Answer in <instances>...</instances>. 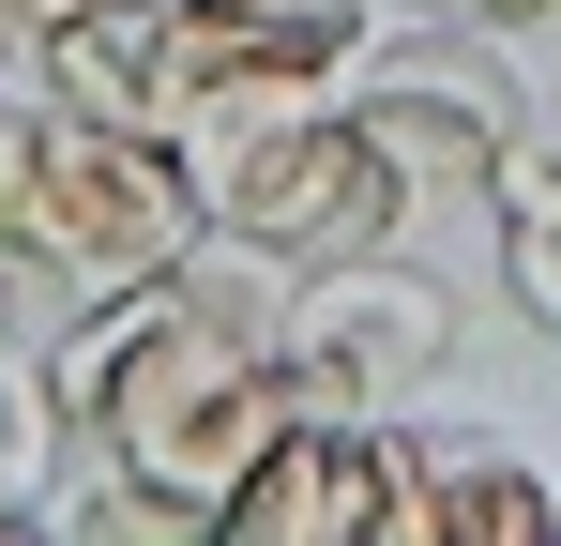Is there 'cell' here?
I'll use <instances>...</instances> for the list:
<instances>
[{"mask_svg":"<svg viewBox=\"0 0 561 546\" xmlns=\"http://www.w3.org/2000/svg\"><path fill=\"white\" fill-rule=\"evenodd\" d=\"M77 455H92V441H77ZM31 532H77V546H197V516L168 501V486H137L122 455H92L77 486H46V516H31Z\"/></svg>","mask_w":561,"mask_h":546,"instance_id":"cell-9","label":"cell"},{"mask_svg":"<svg viewBox=\"0 0 561 546\" xmlns=\"http://www.w3.org/2000/svg\"><path fill=\"white\" fill-rule=\"evenodd\" d=\"M350 106H365V137L394 152L410 213H485V197H501V152L531 137V106H516V61H501V31H470V15H425V31L365 46Z\"/></svg>","mask_w":561,"mask_h":546,"instance_id":"cell-5","label":"cell"},{"mask_svg":"<svg viewBox=\"0 0 561 546\" xmlns=\"http://www.w3.org/2000/svg\"><path fill=\"white\" fill-rule=\"evenodd\" d=\"M485 213H561V122H531L516 152H501V197Z\"/></svg>","mask_w":561,"mask_h":546,"instance_id":"cell-12","label":"cell"},{"mask_svg":"<svg viewBox=\"0 0 561 546\" xmlns=\"http://www.w3.org/2000/svg\"><path fill=\"white\" fill-rule=\"evenodd\" d=\"M0 182H15L31 259L61 273V304H122V288L183 273L197 228H213L152 122H92V106H61L31 77H0Z\"/></svg>","mask_w":561,"mask_h":546,"instance_id":"cell-2","label":"cell"},{"mask_svg":"<svg viewBox=\"0 0 561 546\" xmlns=\"http://www.w3.org/2000/svg\"><path fill=\"white\" fill-rule=\"evenodd\" d=\"M15 61H31V31H15V0H0V77H15Z\"/></svg>","mask_w":561,"mask_h":546,"instance_id":"cell-14","label":"cell"},{"mask_svg":"<svg viewBox=\"0 0 561 546\" xmlns=\"http://www.w3.org/2000/svg\"><path fill=\"white\" fill-rule=\"evenodd\" d=\"M274 350H288V395H304V410L394 425V410H425V395L456 379V288L425 259H394V243L319 259V273H288Z\"/></svg>","mask_w":561,"mask_h":546,"instance_id":"cell-4","label":"cell"},{"mask_svg":"<svg viewBox=\"0 0 561 546\" xmlns=\"http://www.w3.org/2000/svg\"><path fill=\"white\" fill-rule=\"evenodd\" d=\"M197 213L228 228V243H259V259L319 273V259H365V243H410L425 213H410V182L394 152L365 137V106L350 91H319V106H274V122H243V137H213L183 152Z\"/></svg>","mask_w":561,"mask_h":546,"instance_id":"cell-3","label":"cell"},{"mask_svg":"<svg viewBox=\"0 0 561 546\" xmlns=\"http://www.w3.org/2000/svg\"><path fill=\"white\" fill-rule=\"evenodd\" d=\"M61 455H77V425H61V395H46V350H31V334H0V532H31V516H46Z\"/></svg>","mask_w":561,"mask_h":546,"instance_id":"cell-8","label":"cell"},{"mask_svg":"<svg viewBox=\"0 0 561 546\" xmlns=\"http://www.w3.org/2000/svg\"><path fill=\"white\" fill-rule=\"evenodd\" d=\"M561 470L516 455L501 425H425V546H547Z\"/></svg>","mask_w":561,"mask_h":546,"instance_id":"cell-7","label":"cell"},{"mask_svg":"<svg viewBox=\"0 0 561 546\" xmlns=\"http://www.w3.org/2000/svg\"><path fill=\"white\" fill-rule=\"evenodd\" d=\"M501 288L561 334V213H501Z\"/></svg>","mask_w":561,"mask_h":546,"instance_id":"cell-11","label":"cell"},{"mask_svg":"<svg viewBox=\"0 0 561 546\" xmlns=\"http://www.w3.org/2000/svg\"><path fill=\"white\" fill-rule=\"evenodd\" d=\"M425 15H470V31H501V46H516V31H561V0H425Z\"/></svg>","mask_w":561,"mask_h":546,"instance_id":"cell-13","label":"cell"},{"mask_svg":"<svg viewBox=\"0 0 561 546\" xmlns=\"http://www.w3.org/2000/svg\"><path fill=\"white\" fill-rule=\"evenodd\" d=\"M46 395L92 455H122L137 486H168L197 532L228 516V486L274 455V425L304 410L288 395V350L274 319H228L197 273H152L122 304H77L46 334Z\"/></svg>","mask_w":561,"mask_h":546,"instance_id":"cell-1","label":"cell"},{"mask_svg":"<svg viewBox=\"0 0 561 546\" xmlns=\"http://www.w3.org/2000/svg\"><path fill=\"white\" fill-rule=\"evenodd\" d=\"M213 532L243 546H425V425H350V410H288L274 455L228 486Z\"/></svg>","mask_w":561,"mask_h":546,"instance_id":"cell-6","label":"cell"},{"mask_svg":"<svg viewBox=\"0 0 561 546\" xmlns=\"http://www.w3.org/2000/svg\"><path fill=\"white\" fill-rule=\"evenodd\" d=\"M61 319H77V304H61V273L31 259V228H15V182H0V334H31V350H46Z\"/></svg>","mask_w":561,"mask_h":546,"instance_id":"cell-10","label":"cell"}]
</instances>
